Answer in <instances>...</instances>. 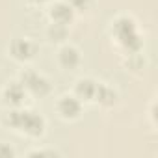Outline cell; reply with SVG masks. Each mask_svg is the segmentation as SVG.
<instances>
[{
	"label": "cell",
	"instance_id": "2",
	"mask_svg": "<svg viewBox=\"0 0 158 158\" xmlns=\"http://www.w3.org/2000/svg\"><path fill=\"white\" fill-rule=\"evenodd\" d=\"M110 35H112V41L115 43V47L121 50L123 56L143 50V43H145L143 34L139 30L138 21L128 13H119L112 19Z\"/></svg>",
	"mask_w": 158,
	"mask_h": 158
},
{
	"label": "cell",
	"instance_id": "6",
	"mask_svg": "<svg viewBox=\"0 0 158 158\" xmlns=\"http://www.w3.org/2000/svg\"><path fill=\"white\" fill-rule=\"evenodd\" d=\"M28 97L30 95L26 93L24 86L17 80V78L11 80V82H8L2 88V91H0V99H2V104L6 108H21V106H24Z\"/></svg>",
	"mask_w": 158,
	"mask_h": 158
},
{
	"label": "cell",
	"instance_id": "11",
	"mask_svg": "<svg viewBox=\"0 0 158 158\" xmlns=\"http://www.w3.org/2000/svg\"><path fill=\"white\" fill-rule=\"evenodd\" d=\"M47 37L52 43H60L61 45V43H65L69 39V26L48 23V26H47Z\"/></svg>",
	"mask_w": 158,
	"mask_h": 158
},
{
	"label": "cell",
	"instance_id": "14",
	"mask_svg": "<svg viewBox=\"0 0 158 158\" xmlns=\"http://www.w3.org/2000/svg\"><path fill=\"white\" fill-rule=\"evenodd\" d=\"M26 154L28 156H60V152L54 149H32Z\"/></svg>",
	"mask_w": 158,
	"mask_h": 158
},
{
	"label": "cell",
	"instance_id": "16",
	"mask_svg": "<svg viewBox=\"0 0 158 158\" xmlns=\"http://www.w3.org/2000/svg\"><path fill=\"white\" fill-rule=\"evenodd\" d=\"M26 2L32 6H45V4H50L52 0H26Z\"/></svg>",
	"mask_w": 158,
	"mask_h": 158
},
{
	"label": "cell",
	"instance_id": "5",
	"mask_svg": "<svg viewBox=\"0 0 158 158\" xmlns=\"http://www.w3.org/2000/svg\"><path fill=\"white\" fill-rule=\"evenodd\" d=\"M39 52V45L32 37H13L8 45V54L17 63H30Z\"/></svg>",
	"mask_w": 158,
	"mask_h": 158
},
{
	"label": "cell",
	"instance_id": "1",
	"mask_svg": "<svg viewBox=\"0 0 158 158\" xmlns=\"http://www.w3.org/2000/svg\"><path fill=\"white\" fill-rule=\"evenodd\" d=\"M2 125L28 139H39L47 132V119L26 106L8 108V112L2 115Z\"/></svg>",
	"mask_w": 158,
	"mask_h": 158
},
{
	"label": "cell",
	"instance_id": "3",
	"mask_svg": "<svg viewBox=\"0 0 158 158\" xmlns=\"http://www.w3.org/2000/svg\"><path fill=\"white\" fill-rule=\"evenodd\" d=\"M17 80L24 86L26 93L34 99H45L52 93V82L47 74H43L41 71H35L32 67H26L19 73Z\"/></svg>",
	"mask_w": 158,
	"mask_h": 158
},
{
	"label": "cell",
	"instance_id": "12",
	"mask_svg": "<svg viewBox=\"0 0 158 158\" xmlns=\"http://www.w3.org/2000/svg\"><path fill=\"white\" fill-rule=\"evenodd\" d=\"M125 67H127V71L141 73V71L145 69L143 50H139V52H132V54H127V56H125Z\"/></svg>",
	"mask_w": 158,
	"mask_h": 158
},
{
	"label": "cell",
	"instance_id": "10",
	"mask_svg": "<svg viewBox=\"0 0 158 158\" xmlns=\"http://www.w3.org/2000/svg\"><path fill=\"white\" fill-rule=\"evenodd\" d=\"M117 102H119V91H117L112 84H108V82H101V80H99V88H97V93H95V101H93V104H99L101 108L110 110V108L117 106Z\"/></svg>",
	"mask_w": 158,
	"mask_h": 158
},
{
	"label": "cell",
	"instance_id": "15",
	"mask_svg": "<svg viewBox=\"0 0 158 158\" xmlns=\"http://www.w3.org/2000/svg\"><path fill=\"white\" fill-rule=\"evenodd\" d=\"M17 152L15 149L10 145V143H4V141H0V158H13Z\"/></svg>",
	"mask_w": 158,
	"mask_h": 158
},
{
	"label": "cell",
	"instance_id": "4",
	"mask_svg": "<svg viewBox=\"0 0 158 158\" xmlns=\"http://www.w3.org/2000/svg\"><path fill=\"white\" fill-rule=\"evenodd\" d=\"M54 108H56L58 117L63 119V121H67V123L78 121V119L82 117V114H84V102L78 99L73 91H71V93H69V91H67V93H61V95L56 99Z\"/></svg>",
	"mask_w": 158,
	"mask_h": 158
},
{
	"label": "cell",
	"instance_id": "9",
	"mask_svg": "<svg viewBox=\"0 0 158 158\" xmlns=\"http://www.w3.org/2000/svg\"><path fill=\"white\" fill-rule=\"evenodd\" d=\"M97 88H99V80L93 76H80L76 78V82L73 86V93L80 99L84 104H93L95 101V93H97Z\"/></svg>",
	"mask_w": 158,
	"mask_h": 158
},
{
	"label": "cell",
	"instance_id": "13",
	"mask_svg": "<svg viewBox=\"0 0 158 158\" xmlns=\"http://www.w3.org/2000/svg\"><path fill=\"white\" fill-rule=\"evenodd\" d=\"M65 2L74 10V13H88L93 6V0H65Z\"/></svg>",
	"mask_w": 158,
	"mask_h": 158
},
{
	"label": "cell",
	"instance_id": "8",
	"mask_svg": "<svg viewBox=\"0 0 158 158\" xmlns=\"http://www.w3.org/2000/svg\"><path fill=\"white\" fill-rule=\"evenodd\" d=\"M47 15H48V21H50V23H54V24H63V26H71L73 21L76 19L74 10L65 2V0H52V2L48 4Z\"/></svg>",
	"mask_w": 158,
	"mask_h": 158
},
{
	"label": "cell",
	"instance_id": "7",
	"mask_svg": "<svg viewBox=\"0 0 158 158\" xmlns=\"http://www.w3.org/2000/svg\"><path fill=\"white\" fill-rule=\"evenodd\" d=\"M56 61L63 71H74L82 65V52L76 45L65 41L60 45L58 54H56Z\"/></svg>",
	"mask_w": 158,
	"mask_h": 158
}]
</instances>
